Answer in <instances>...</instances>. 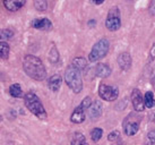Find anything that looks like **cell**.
I'll return each mask as SVG.
<instances>
[{
    "label": "cell",
    "mask_w": 155,
    "mask_h": 145,
    "mask_svg": "<svg viewBox=\"0 0 155 145\" xmlns=\"http://www.w3.org/2000/svg\"><path fill=\"white\" fill-rule=\"evenodd\" d=\"M71 145H88L86 142V138L82 133L76 132L71 137Z\"/></svg>",
    "instance_id": "cell-17"
},
{
    "label": "cell",
    "mask_w": 155,
    "mask_h": 145,
    "mask_svg": "<svg viewBox=\"0 0 155 145\" xmlns=\"http://www.w3.org/2000/svg\"><path fill=\"white\" fill-rule=\"evenodd\" d=\"M9 52H10L9 44L7 42H5V41H2L1 44H0V53H1V58H2L4 60L8 59Z\"/></svg>",
    "instance_id": "cell-20"
},
{
    "label": "cell",
    "mask_w": 155,
    "mask_h": 145,
    "mask_svg": "<svg viewBox=\"0 0 155 145\" xmlns=\"http://www.w3.org/2000/svg\"><path fill=\"white\" fill-rule=\"evenodd\" d=\"M4 6L9 12H17L25 6L26 0H2Z\"/></svg>",
    "instance_id": "cell-11"
},
{
    "label": "cell",
    "mask_w": 155,
    "mask_h": 145,
    "mask_svg": "<svg viewBox=\"0 0 155 145\" xmlns=\"http://www.w3.org/2000/svg\"><path fill=\"white\" fill-rule=\"evenodd\" d=\"M65 82L74 93H81L83 91V79L81 72L73 66H69L68 68L66 69Z\"/></svg>",
    "instance_id": "cell-3"
},
{
    "label": "cell",
    "mask_w": 155,
    "mask_h": 145,
    "mask_svg": "<svg viewBox=\"0 0 155 145\" xmlns=\"http://www.w3.org/2000/svg\"><path fill=\"white\" fill-rule=\"evenodd\" d=\"M31 26L33 29L41 31H49L52 29V22L48 18H36L34 21H32Z\"/></svg>",
    "instance_id": "cell-9"
},
{
    "label": "cell",
    "mask_w": 155,
    "mask_h": 145,
    "mask_svg": "<svg viewBox=\"0 0 155 145\" xmlns=\"http://www.w3.org/2000/svg\"><path fill=\"white\" fill-rule=\"evenodd\" d=\"M128 1H130V0H128Z\"/></svg>",
    "instance_id": "cell-33"
},
{
    "label": "cell",
    "mask_w": 155,
    "mask_h": 145,
    "mask_svg": "<svg viewBox=\"0 0 155 145\" xmlns=\"http://www.w3.org/2000/svg\"><path fill=\"white\" fill-rule=\"evenodd\" d=\"M92 104H93L92 99H91L90 96H86V98H84V100H83L82 103H81V107H82L84 110H86V109H90Z\"/></svg>",
    "instance_id": "cell-24"
},
{
    "label": "cell",
    "mask_w": 155,
    "mask_h": 145,
    "mask_svg": "<svg viewBox=\"0 0 155 145\" xmlns=\"http://www.w3.org/2000/svg\"><path fill=\"white\" fill-rule=\"evenodd\" d=\"M99 95L102 100L105 101H114L119 96V90L116 86L107 85V84H101L99 86Z\"/></svg>",
    "instance_id": "cell-7"
},
{
    "label": "cell",
    "mask_w": 155,
    "mask_h": 145,
    "mask_svg": "<svg viewBox=\"0 0 155 145\" xmlns=\"http://www.w3.org/2000/svg\"><path fill=\"white\" fill-rule=\"evenodd\" d=\"M119 136H120V133L118 132V130H113V132H111L110 134H109L108 140L110 142H114L119 138Z\"/></svg>",
    "instance_id": "cell-26"
},
{
    "label": "cell",
    "mask_w": 155,
    "mask_h": 145,
    "mask_svg": "<svg viewBox=\"0 0 155 145\" xmlns=\"http://www.w3.org/2000/svg\"><path fill=\"white\" fill-rule=\"evenodd\" d=\"M131 62L133 60L128 52H121L118 56V65L122 70H128L131 67Z\"/></svg>",
    "instance_id": "cell-10"
},
{
    "label": "cell",
    "mask_w": 155,
    "mask_h": 145,
    "mask_svg": "<svg viewBox=\"0 0 155 145\" xmlns=\"http://www.w3.org/2000/svg\"><path fill=\"white\" fill-rule=\"evenodd\" d=\"M118 145H124V143H119Z\"/></svg>",
    "instance_id": "cell-32"
},
{
    "label": "cell",
    "mask_w": 155,
    "mask_h": 145,
    "mask_svg": "<svg viewBox=\"0 0 155 145\" xmlns=\"http://www.w3.org/2000/svg\"><path fill=\"white\" fill-rule=\"evenodd\" d=\"M144 145H155V129L151 130L145 137Z\"/></svg>",
    "instance_id": "cell-23"
},
{
    "label": "cell",
    "mask_w": 155,
    "mask_h": 145,
    "mask_svg": "<svg viewBox=\"0 0 155 145\" xmlns=\"http://www.w3.org/2000/svg\"><path fill=\"white\" fill-rule=\"evenodd\" d=\"M109 48H110V42L107 39H101L94 44L92 48L90 55H88V60L91 62H95L99 60L103 59L105 56L108 55Z\"/></svg>",
    "instance_id": "cell-4"
},
{
    "label": "cell",
    "mask_w": 155,
    "mask_h": 145,
    "mask_svg": "<svg viewBox=\"0 0 155 145\" xmlns=\"http://www.w3.org/2000/svg\"><path fill=\"white\" fill-rule=\"evenodd\" d=\"M14 36V31L10 29H5L1 31V38L2 39H12Z\"/></svg>",
    "instance_id": "cell-25"
},
{
    "label": "cell",
    "mask_w": 155,
    "mask_h": 145,
    "mask_svg": "<svg viewBox=\"0 0 155 145\" xmlns=\"http://www.w3.org/2000/svg\"><path fill=\"white\" fill-rule=\"evenodd\" d=\"M61 83H62L61 76L58 75V74H56V75H52V76L49 78L48 86H49V89H50L52 92H58L61 87Z\"/></svg>",
    "instance_id": "cell-14"
},
{
    "label": "cell",
    "mask_w": 155,
    "mask_h": 145,
    "mask_svg": "<svg viewBox=\"0 0 155 145\" xmlns=\"http://www.w3.org/2000/svg\"><path fill=\"white\" fill-rule=\"evenodd\" d=\"M24 103H25V107L33 113L34 116H36L39 119L45 120L48 118V113L44 106L42 104L40 98L33 92H27L24 95Z\"/></svg>",
    "instance_id": "cell-2"
},
{
    "label": "cell",
    "mask_w": 155,
    "mask_h": 145,
    "mask_svg": "<svg viewBox=\"0 0 155 145\" xmlns=\"http://www.w3.org/2000/svg\"><path fill=\"white\" fill-rule=\"evenodd\" d=\"M9 94L13 98H22L23 96V90L19 84H12L9 87Z\"/></svg>",
    "instance_id": "cell-18"
},
{
    "label": "cell",
    "mask_w": 155,
    "mask_h": 145,
    "mask_svg": "<svg viewBox=\"0 0 155 145\" xmlns=\"http://www.w3.org/2000/svg\"><path fill=\"white\" fill-rule=\"evenodd\" d=\"M94 5H102L105 1V0H91Z\"/></svg>",
    "instance_id": "cell-29"
},
{
    "label": "cell",
    "mask_w": 155,
    "mask_h": 145,
    "mask_svg": "<svg viewBox=\"0 0 155 145\" xmlns=\"http://www.w3.org/2000/svg\"><path fill=\"white\" fill-rule=\"evenodd\" d=\"M142 117L137 115L136 112H130L122 121V128L127 136H134L136 135L140 126Z\"/></svg>",
    "instance_id": "cell-5"
},
{
    "label": "cell",
    "mask_w": 155,
    "mask_h": 145,
    "mask_svg": "<svg viewBox=\"0 0 155 145\" xmlns=\"http://www.w3.org/2000/svg\"><path fill=\"white\" fill-rule=\"evenodd\" d=\"M103 135V130L101 128H94L92 132H91V138L93 142H97L101 140V137Z\"/></svg>",
    "instance_id": "cell-21"
},
{
    "label": "cell",
    "mask_w": 155,
    "mask_h": 145,
    "mask_svg": "<svg viewBox=\"0 0 155 145\" xmlns=\"http://www.w3.org/2000/svg\"><path fill=\"white\" fill-rule=\"evenodd\" d=\"M105 27L111 32H116L121 27L120 19V10L117 6H113L110 8L105 19Z\"/></svg>",
    "instance_id": "cell-6"
},
{
    "label": "cell",
    "mask_w": 155,
    "mask_h": 145,
    "mask_svg": "<svg viewBox=\"0 0 155 145\" xmlns=\"http://www.w3.org/2000/svg\"><path fill=\"white\" fill-rule=\"evenodd\" d=\"M23 69L27 76L35 81H44L47 77V69L42 60L33 55H26L23 59Z\"/></svg>",
    "instance_id": "cell-1"
},
{
    "label": "cell",
    "mask_w": 155,
    "mask_h": 145,
    "mask_svg": "<svg viewBox=\"0 0 155 145\" xmlns=\"http://www.w3.org/2000/svg\"><path fill=\"white\" fill-rule=\"evenodd\" d=\"M150 59L155 62V43L151 48V51H150Z\"/></svg>",
    "instance_id": "cell-27"
},
{
    "label": "cell",
    "mask_w": 155,
    "mask_h": 145,
    "mask_svg": "<svg viewBox=\"0 0 155 145\" xmlns=\"http://www.w3.org/2000/svg\"><path fill=\"white\" fill-rule=\"evenodd\" d=\"M144 100H145V106H146V108L151 109V108L155 107V98L153 92H151V91L146 92L145 95H144Z\"/></svg>",
    "instance_id": "cell-19"
},
{
    "label": "cell",
    "mask_w": 155,
    "mask_h": 145,
    "mask_svg": "<svg viewBox=\"0 0 155 145\" xmlns=\"http://www.w3.org/2000/svg\"><path fill=\"white\" fill-rule=\"evenodd\" d=\"M101 115H102V103L100 101H94L88 109V116L91 119L95 120L96 118L101 117Z\"/></svg>",
    "instance_id": "cell-15"
},
{
    "label": "cell",
    "mask_w": 155,
    "mask_h": 145,
    "mask_svg": "<svg viewBox=\"0 0 155 145\" xmlns=\"http://www.w3.org/2000/svg\"><path fill=\"white\" fill-rule=\"evenodd\" d=\"M34 7L39 12H45L48 9L47 0H34Z\"/></svg>",
    "instance_id": "cell-22"
},
{
    "label": "cell",
    "mask_w": 155,
    "mask_h": 145,
    "mask_svg": "<svg viewBox=\"0 0 155 145\" xmlns=\"http://www.w3.org/2000/svg\"><path fill=\"white\" fill-rule=\"evenodd\" d=\"M88 24H90V25H94V24H95V21H91V22H88Z\"/></svg>",
    "instance_id": "cell-30"
},
{
    "label": "cell",
    "mask_w": 155,
    "mask_h": 145,
    "mask_svg": "<svg viewBox=\"0 0 155 145\" xmlns=\"http://www.w3.org/2000/svg\"><path fill=\"white\" fill-rule=\"evenodd\" d=\"M73 67L79 70V72H83L84 69H86L87 67V60L83 57H77V58H74L73 60Z\"/></svg>",
    "instance_id": "cell-16"
},
{
    "label": "cell",
    "mask_w": 155,
    "mask_h": 145,
    "mask_svg": "<svg viewBox=\"0 0 155 145\" xmlns=\"http://www.w3.org/2000/svg\"><path fill=\"white\" fill-rule=\"evenodd\" d=\"M153 120H154V123H155V113H154V117H153Z\"/></svg>",
    "instance_id": "cell-31"
},
{
    "label": "cell",
    "mask_w": 155,
    "mask_h": 145,
    "mask_svg": "<svg viewBox=\"0 0 155 145\" xmlns=\"http://www.w3.org/2000/svg\"><path fill=\"white\" fill-rule=\"evenodd\" d=\"M130 99H131V103H133L134 110L136 112H142V111L145 110V100L143 98L140 91L138 89H134L133 92H131V95H130Z\"/></svg>",
    "instance_id": "cell-8"
},
{
    "label": "cell",
    "mask_w": 155,
    "mask_h": 145,
    "mask_svg": "<svg viewBox=\"0 0 155 145\" xmlns=\"http://www.w3.org/2000/svg\"><path fill=\"white\" fill-rule=\"evenodd\" d=\"M150 13L152 15H155V0H152L151 5H150Z\"/></svg>",
    "instance_id": "cell-28"
},
{
    "label": "cell",
    "mask_w": 155,
    "mask_h": 145,
    "mask_svg": "<svg viewBox=\"0 0 155 145\" xmlns=\"http://www.w3.org/2000/svg\"><path fill=\"white\" fill-rule=\"evenodd\" d=\"M85 119H86V113H85V110L81 106L76 108L70 116V120L74 124H82Z\"/></svg>",
    "instance_id": "cell-12"
},
{
    "label": "cell",
    "mask_w": 155,
    "mask_h": 145,
    "mask_svg": "<svg viewBox=\"0 0 155 145\" xmlns=\"http://www.w3.org/2000/svg\"><path fill=\"white\" fill-rule=\"evenodd\" d=\"M95 76L101 77V78H107L111 75V68L105 64H97L94 67Z\"/></svg>",
    "instance_id": "cell-13"
}]
</instances>
